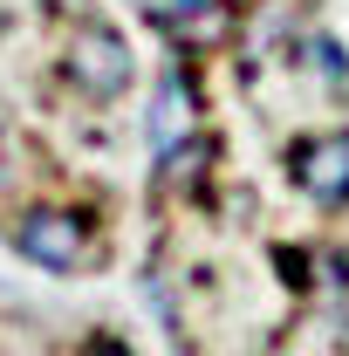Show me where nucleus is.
<instances>
[{"mask_svg":"<svg viewBox=\"0 0 349 356\" xmlns=\"http://www.w3.org/2000/svg\"><path fill=\"white\" fill-rule=\"evenodd\" d=\"M76 356H131V350H124L117 336H89V343H83V350H76Z\"/></svg>","mask_w":349,"mask_h":356,"instance_id":"nucleus-7","label":"nucleus"},{"mask_svg":"<svg viewBox=\"0 0 349 356\" xmlns=\"http://www.w3.org/2000/svg\"><path fill=\"white\" fill-rule=\"evenodd\" d=\"M295 185L315 206H349V131H315L295 144Z\"/></svg>","mask_w":349,"mask_h":356,"instance_id":"nucleus-2","label":"nucleus"},{"mask_svg":"<svg viewBox=\"0 0 349 356\" xmlns=\"http://www.w3.org/2000/svg\"><path fill=\"white\" fill-rule=\"evenodd\" d=\"M14 254L28 267H42V274H76L89 254V233L76 213H62V206H35V213H21L14 220Z\"/></svg>","mask_w":349,"mask_h":356,"instance_id":"nucleus-1","label":"nucleus"},{"mask_svg":"<svg viewBox=\"0 0 349 356\" xmlns=\"http://www.w3.org/2000/svg\"><path fill=\"white\" fill-rule=\"evenodd\" d=\"M158 28H219V0H131Z\"/></svg>","mask_w":349,"mask_h":356,"instance_id":"nucleus-5","label":"nucleus"},{"mask_svg":"<svg viewBox=\"0 0 349 356\" xmlns=\"http://www.w3.org/2000/svg\"><path fill=\"white\" fill-rule=\"evenodd\" d=\"M308 62H315V76H322L329 89H343V48H336V42L315 35V42H308Z\"/></svg>","mask_w":349,"mask_h":356,"instance_id":"nucleus-6","label":"nucleus"},{"mask_svg":"<svg viewBox=\"0 0 349 356\" xmlns=\"http://www.w3.org/2000/svg\"><path fill=\"white\" fill-rule=\"evenodd\" d=\"M178 137H192V103H185V83L165 76L158 96H151V151H165V144H178Z\"/></svg>","mask_w":349,"mask_h":356,"instance_id":"nucleus-4","label":"nucleus"},{"mask_svg":"<svg viewBox=\"0 0 349 356\" xmlns=\"http://www.w3.org/2000/svg\"><path fill=\"white\" fill-rule=\"evenodd\" d=\"M137 76L131 48H124V35H110V28H83L76 35V83H83V96H96V103H110V96H124Z\"/></svg>","mask_w":349,"mask_h":356,"instance_id":"nucleus-3","label":"nucleus"}]
</instances>
